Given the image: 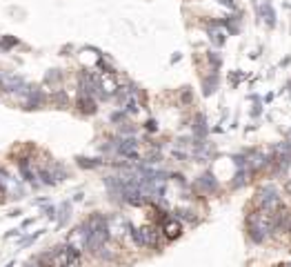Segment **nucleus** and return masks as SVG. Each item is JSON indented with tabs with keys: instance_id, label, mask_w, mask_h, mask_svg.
Returning a JSON list of instances; mask_svg holds the SVG:
<instances>
[{
	"instance_id": "nucleus-9",
	"label": "nucleus",
	"mask_w": 291,
	"mask_h": 267,
	"mask_svg": "<svg viewBox=\"0 0 291 267\" xmlns=\"http://www.w3.org/2000/svg\"><path fill=\"white\" fill-rule=\"evenodd\" d=\"M218 2H223V5H227V7H233V0H218Z\"/></svg>"
},
{
	"instance_id": "nucleus-6",
	"label": "nucleus",
	"mask_w": 291,
	"mask_h": 267,
	"mask_svg": "<svg viewBox=\"0 0 291 267\" xmlns=\"http://www.w3.org/2000/svg\"><path fill=\"white\" fill-rule=\"evenodd\" d=\"M78 107L85 111V114H94L96 111V103L91 100V96H85V94L78 98Z\"/></svg>"
},
{
	"instance_id": "nucleus-7",
	"label": "nucleus",
	"mask_w": 291,
	"mask_h": 267,
	"mask_svg": "<svg viewBox=\"0 0 291 267\" xmlns=\"http://www.w3.org/2000/svg\"><path fill=\"white\" fill-rule=\"evenodd\" d=\"M260 14L265 16L267 25H274V22H275V14H274V9H271L269 2H262V5H260Z\"/></svg>"
},
{
	"instance_id": "nucleus-3",
	"label": "nucleus",
	"mask_w": 291,
	"mask_h": 267,
	"mask_svg": "<svg viewBox=\"0 0 291 267\" xmlns=\"http://www.w3.org/2000/svg\"><path fill=\"white\" fill-rule=\"evenodd\" d=\"M118 154H122V156L127 158H138V142L133 141V138H125V141H120L116 145Z\"/></svg>"
},
{
	"instance_id": "nucleus-4",
	"label": "nucleus",
	"mask_w": 291,
	"mask_h": 267,
	"mask_svg": "<svg viewBox=\"0 0 291 267\" xmlns=\"http://www.w3.org/2000/svg\"><path fill=\"white\" fill-rule=\"evenodd\" d=\"M162 231H164V236L167 238H178L180 234H182V225H180L176 218H164V223H162Z\"/></svg>"
},
{
	"instance_id": "nucleus-8",
	"label": "nucleus",
	"mask_w": 291,
	"mask_h": 267,
	"mask_svg": "<svg viewBox=\"0 0 291 267\" xmlns=\"http://www.w3.org/2000/svg\"><path fill=\"white\" fill-rule=\"evenodd\" d=\"M211 40L216 42V45H223V42H225V34L218 32V29H211Z\"/></svg>"
},
{
	"instance_id": "nucleus-2",
	"label": "nucleus",
	"mask_w": 291,
	"mask_h": 267,
	"mask_svg": "<svg viewBox=\"0 0 291 267\" xmlns=\"http://www.w3.org/2000/svg\"><path fill=\"white\" fill-rule=\"evenodd\" d=\"M260 205L265 207V210H278V207H282L280 205V198H278V192H275L274 185H265V187H260Z\"/></svg>"
},
{
	"instance_id": "nucleus-1",
	"label": "nucleus",
	"mask_w": 291,
	"mask_h": 267,
	"mask_svg": "<svg viewBox=\"0 0 291 267\" xmlns=\"http://www.w3.org/2000/svg\"><path fill=\"white\" fill-rule=\"evenodd\" d=\"M133 241L140 247H158V230L154 227H143V230H131Z\"/></svg>"
},
{
	"instance_id": "nucleus-5",
	"label": "nucleus",
	"mask_w": 291,
	"mask_h": 267,
	"mask_svg": "<svg viewBox=\"0 0 291 267\" xmlns=\"http://www.w3.org/2000/svg\"><path fill=\"white\" fill-rule=\"evenodd\" d=\"M198 187L202 189V192H216V187H218V183H216V178L211 176V174H202L200 178H198Z\"/></svg>"
}]
</instances>
